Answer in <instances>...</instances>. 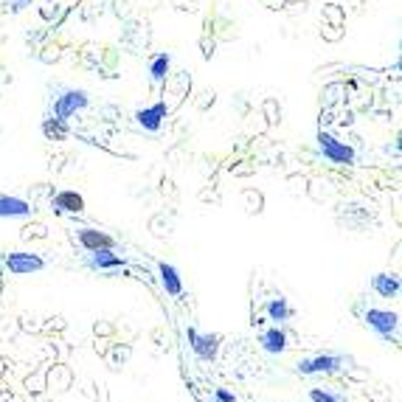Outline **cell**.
I'll list each match as a JSON object with an SVG mask.
<instances>
[{"mask_svg": "<svg viewBox=\"0 0 402 402\" xmlns=\"http://www.w3.org/2000/svg\"><path fill=\"white\" fill-rule=\"evenodd\" d=\"M54 203H57V208H62V211H76V214L85 208V200L76 191H59L57 197H54Z\"/></svg>", "mask_w": 402, "mask_h": 402, "instance_id": "obj_13", "label": "cell"}, {"mask_svg": "<svg viewBox=\"0 0 402 402\" xmlns=\"http://www.w3.org/2000/svg\"><path fill=\"white\" fill-rule=\"evenodd\" d=\"M268 318L270 321H276V324H282V321H290L292 318V310L287 307V301L279 295V298H273L270 304H268Z\"/></svg>", "mask_w": 402, "mask_h": 402, "instance_id": "obj_14", "label": "cell"}, {"mask_svg": "<svg viewBox=\"0 0 402 402\" xmlns=\"http://www.w3.org/2000/svg\"><path fill=\"white\" fill-rule=\"evenodd\" d=\"M371 287H374L377 295L391 298V295H397V292H400V279H397V276H391V273H377V276L371 279Z\"/></svg>", "mask_w": 402, "mask_h": 402, "instance_id": "obj_12", "label": "cell"}, {"mask_svg": "<svg viewBox=\"0 0 402 402\" xmlns=\"http://www.w3.org/2000/svg\"><path fill=\"white\" fill-rule=\"evenodd\" d=\"M217 400L220 402H236V397H233L231 391H223V388H220V391H217Z\"/></svg>", "mask_w": 402, "mask_h": 402, "instance_id": "obj_20", "label": "cell"}, {"mask_svg": "<svg viewBox=\"0 0 402 402\" xmlns=\"http://www.w3.org/2000/svg\"><path fill=\"white\" fill-rule=\"evenodd\" d=\"M28 3H31V0H11V9H14V11H20V9H26Z\"/></svg>", "mask_w": 402, "mask_h": 402, "instance_id": "obj_21", "label": "cell"}, {"mask_svg": "<svg viewBox=\"0 0 402 402\" xmlns=\"http://www.w3.org/2000/svg\"><path fill=\"white\" fill-rule=\"evenodd\" d=\"M164 115H166V107L164 105H155V107H147V110H138V124L144 127V129H149V132H158L161 129V121H164Z\"/></svg>", "mask_w": 402, "mask_h": 402, "instance_id": "obj_11", "label": "cell"}, {"mask_svg": "<svg viewBox=\"0 0 402 402\" xmlns=\"http://www.w3.org/2000/svg\"><path fill=\"white\" fill-rule=\"evenodd\" d=\"M189 341L191 349L200 360H214L217 357V349H220V338L217 335H200L197 329H189Z\"/></svg>", "mask_w": 402, "mask_h": 402, "instance_id": "obj_6", "label": "cell"}, {"mask_svg": "<svg viewBox=\"0 0 402 402\" xmlns=\"http://www.w3.org/2000/svg\"><path fill=\"white\" fill-rule=\"evenodd\" d=\"M169 65H172V57H169V54H161V57L152 59V65H149V76H152V82H164L166 73H169Z\"/></svg>", "mask_w": 402, "mask_h": 402, "instance_id": "obj_16", "label": "cell"}, {"mask_svg": "<svg viewBox=\"0 0 402 402\" xmlns=\"http://www.w3.org/2000/svg\"><path fill=\"white\" fill-rule=\"evenodd\" d=\"M242 203H245V211H248V214H259L262 206H265V197H262V191L245 189V191H242Z\"/></svg>", "mask_w": 402, "mask_h": 402, "instance_id": "obj_17", "label": "cell"}, {"mask_svg": "<svg viewBox=\"0 0 402 402\" xmlns=\"http://www.w3.org/2000/svg\"><path fill=\"white\" fill-rule=\"evenodd\" d=\"M158 270H161V282H164V290L177 298V295H183V279H180V273H177V268L174 265H166V262H161L158 265Z\"/></svg>", "mask_w": 402, "mask_h": 402, "instance_id": "obj_10", "label": "cell"}, {"mask_svg": "<svg viewBox=\"0 0 402 402\" xmlns=\"http://www.w3.org/2000/svg\"><path fill=\"white\" fill-rule=\"evenodd\" d=\"M318 147H321L324 158L332 161V164H351V161H354V149H351L349 144H344V141L332 138L329 132H321V135H318Z\"/></svg>", "mask_w": 402, "mask_h": 402, "instance_id": "obj_3", "label": "cell"}, {"mask_svg": "<svg viewBox=\"0 0 402 402\" xmlns=\"http://www.w3.org/2000/svg\"><path fill=\"white\" fill-rule=\"evenodd\" d=\"M59 124H62L59 118H54V124L48 121V124H46V135H51V138H62V135H65V129H62Z\"/></svg>", "mask_w": 402, "mask_h": 402, "instance_id": "obj_19", "label": "cell"}, {"mask_svg": "<svg viewBox=\"0 0 402 402\" xmlns=\"http://www.w3.org/2000/svg\"><path fill=\"white\" fill-rule=\"evenodd\" d=\"M366 324L371 329H377L383 338H391L400 329V315L391 312V310H369L366 312Z\"/></svg>", "mask_w": 402, "mask_h": 402, "instance_id": "obj_5", "label": "cell"}, {"mask_svg": "<svg viewBox=\"0 0 402 402\" xmlns=\"http://www.w3.org/2000/svg\"><path fill=\"white\" fill-rule=\"evenodd\" d=\"M6 268L14 276H28V273H40L46 268V262L37 253H26V250H11L6 256Z\"/></svg>", "mask_w": 402, "mask_h": 402, "instance_id": "obj_1", "label": "cell"}, {"mask_svg": "<svg viewBox=\"0 0 402 402\" xmlns=\"http://www.w3.org/2000/svg\"><path fill=\"white\" fill-rule=\"evenodd\" d=\"M28 214H31V206L23 197L0 194V217H28Z\"/></svg>", "mask_w": 402, "mask_h": 402, "instance_id": "obj_8", "label": "cell"}, {"mask_svg": "<svg viewBox=\"0 0 402 402\" xmlns=\"http://www.w3.org/2000/svg\"><path fill=\"white\" fill-rule=\"evenodd\" d=\"M79 242H82V248H85L88 253H90V250H105V248H113L115 245L113 236H107V233L93 231V228L79 231Z\"/></svg>", "mask_w": 402, "mask_h": 402, "instance_id": "obj_7", "label": "cell"}, {"mask_svg": "<svg viewBox=\"0 0 402 402\" xmlns=\"http://www.w3.org/2000/svg\"><path fill=\"white\" fill-rule=\"evenodd\" d=\"M341 363H344V357H338V354H318V357H307V360H298L295 363V371L298 374H332V371H338L341 369Z\"/></svg>", "mask_w": 402, "mask_h": 402, "instance_id": "obj_2", "label": "cell"}, {"mask_svg": "<svg viewBox=\"0 0 402 402\" xmlns=\"http://www.w3.org/2000/svg\"><path fill=\"white\" fill-rule=\"evenodd\" d=\"M310 402H344L341 400V394H332V391H327V388H310Z\"/></svg>", "mask_w": 402, "mask_h": 402, "instance_id": "obj_18", "label": "cell"}, {"mask_svg": "<svg viewBox=\"0 0 402 402\" xmlns=\"http://www.w3.org/2000/svg\"><path fill=\"white\" fill-rule=\"evenodd\" d=\"M259 344H262V349H265L268 354H282V351L287 349V335H285L279 327H273V329H265V332H262Z\"/></svg>", "mask_w": 402, "mask_h": 402, "instance_id": "obj_9", "label": "cell"}, {"mask_svg": "<svg viewBox=\"0 0 402 402\" xmlns=\"http://www.w3.org/2000/svg\"><path fill=\"white\" fill-rule=\"evenodd\" d=\"M88 102H90V99H88V93H85V90H73V88H70V90H65V93L57 99V105H54V115H57L59 121H68V118L76 113V110H85V107H88Z\"/></svg>", "mask_w": 402, "mask_h": 402, "instance_id": "obj_4", "label": "cell"}, {"mask_svg": "<svg viewBox=\"0 0 402 402\" xmlns=\"http://www.w3.org/2000/svg\"><path fill=\"white\" fill-rule=\"evenodd\" d=\"M90 265L93 268H118L121 265V256H115L113 248H105V250H90Z\"/></svg>", "mask_w": 402, "mask_h": 402, "instance_id": "obj_15", "label": "cell"}]
</instances>
